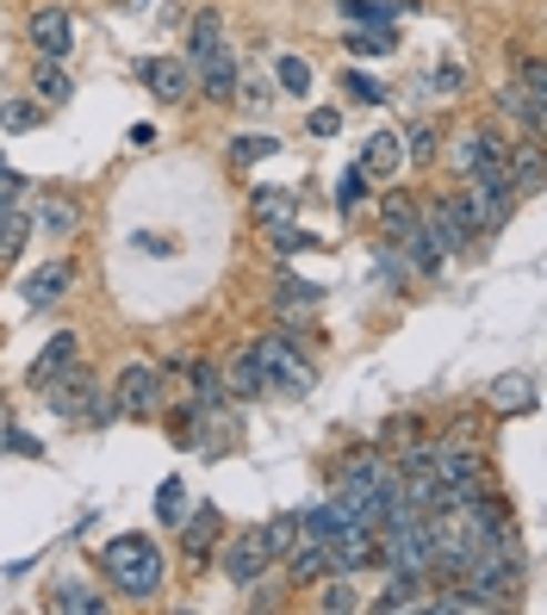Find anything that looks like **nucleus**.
I'll use <instances>...</instances> for the list:
<instances>
[{"instance_id":"f257e3e1","label":"nucleus","mask_w":547,"mask_h":615,"mask_svg":"<svg viewBox=\"0 0 547 615\" xmlns=\"http://www.w3.org/2000/svg\"><path fill=\"white\" fill-rule=\"evenodd\" d=\"M100 572L112 578V591L131 603H156L162 597V578H169V566H162V547L150 535H112L107 547H100Z\"/></svg>"},{"instance_id":"f03ea898","label":"nucleus","mask_w":547,"mask_h":615,"mask_svg":"<svg viewBox=\"0 0 547 615\" xmlns=\"http://www.w3.org/2000/svg\"><path fill=\"white\" fill-rule=\"evenodd\" d=\"M250 355H255V367H262V392H274V398H305V392L317 386V367L305 361V348H298L286 330L255 336Z\"/></svg>"},{"instance_id":"7ed1b4c3","label":"nucleus","mask_w":547,"mask_h":615,"mask_svg":"<svg viewBox=\"0 0 547 615\" xmlns=\"http://www.w3.org/2000/svg\"><path fill=\"white\" fill-rule=\"evenodd\" d=\"M112 398H119V417H131V423H156L162 410H169V367L131 361L125 373H119V386H112Z\"/></svg>"},{"instance_id":"20e7f679","label":"nucleus","mask_w":547,"mask_h":615,"mask_svg":"<svg viewBox=\"0 0 547 615\" xmlns=\"http://www.w3.org/2000/svg\"><path fill=\"white\" fill-rule=\"evenodd\" d=\"M26 44H32L44 63H63L69 50H75V13H69V0H44V7L26 19Z\"/></svg>"},{"instance_id":"39448f33","label":"nucleus","mask_w":547,"mask_h":615,"mask_svg":"<svg viewBox=\"0 0 547 615\" xmlns=\"http://www.w3.org/2000/svg\"><path fill=\"white\" fill-rule=\"evenodd\" d=\"M100 379L88 373L81 361H69L63 373H50L38 392H44V410L57 417V423H69V429H81V410H88V392H94Z\"/></svg>"},{"instance_id":"423d86ee","label":"nucleus","mask_w":547,"mask_h":615,"mask_svg":"<svg viewBox=\"0 0 547 615\" xmlns=\"http://www.w3.org/2000/svg\"><path fill=\"white\" fill-rule=\"evenodd\" d=\"M417 224H423V237H429V249L442 255V262H454V255L467 249V224L454 218V205H448V193H429V199L417 205Z\"/></svg>"},{"instance_id":"0eeeda50","label":"nucleus","mask_w":547,"mask_h":615,"mask_svg":"<svg viewBox=\"0 0 547 615\" xmlns=\"http://www.w3.org/2000/svg\"><path fill=\"white\" fill-rule=\"evenodd\" d=\"M188 69H193V88H205V100H212V106H231V100H236V75H243V69H236L231 44L193 57Z\"/></svg>"},{"instance_id":"6e6552de","label":"nucleus","mask_w":547,"mask_h":615,"mask_svg":"<svg viewBox=\"0 0 547 615\" xmlns=\"http://www.w3.org/2000/svg\"><path fill=\"white\" fill-rule=\"evenodd\" d=\"M138 81L150 88L156 100H188L193 94V69H188V57H143L138 63Z\"/></svg>"},{"instance_id":"1a4fd4ad","label":"nucleus","mask_w":547,"mask_h":615,"mask_svg":"<svg viewBox=\"0 0 547 615\" xmlns=\"http://www.w3.org/2000/svg\"><path fill=\"white\" fill-rule=\"evenodd\" d=\"M504 156H510V137H504L498 125H479V131H467V137L454 143V168H460V174L498 168Z\"/></svg>"},{"instance_id":"9d476101","label":"nucleus","mask_w":547,"mask_h":615,"mask_svg":"<svg viewBox=\"0 0 547 615\" xmlns=\"http://www.w3.org/2000/svg\"><path fill=\"white\" fill-rule=\"evenodd\" d=\"M267 566H274V560H267V553H262V541H255V529H250V535H231V541H224V578H231L236 591H255Z\"/></svg>"},{"instance_id":"9b49d317","label":"nucleus","mask_w":547,"mask_h":615,"mask_svg":"<svg viewBox=\"0 0 547 615\" xmlns=\"http://www.w3.org/2000/svg\"><path fill=\"white\" fill-rule=\"evenodd\" d=\"M355 168L367 174V181H392V174L405 168V143H398V131H374V137L361 143Z\"/></svg>"},{"instance_id":"f8f14e48","label":"nucleus","mask_w":547,"mask_h":615,"mask_svg":"<svg viewBox=\"0 0 547 615\" xmlns=\"http://www.w3.org/2000/svg\"><path fill=\"white\" fill-rule=\"evenodd\" d=\"M219 379H224V398H231V404H250V398H262V367H255L250 342H243L231 361L219 367Z\"/></svg>"},{"instance_id":"ddd939ff","label":"nucleus","mask_w":547,"mask_h":615,"mask_svg":"<svg viewBox=\"0 0 547 615\" xmlns=\"http://www.w3.org/2000/svg\"><path fill=\"white\" fill-rule=\"evenodd\" d=\"M317 305H324V286L298 280V274H281V286H274V311H281L286 324H305Z\"/></svg>"},{"instance_id":"4468645a","label":"nucleus","mask_w":547,"mask_h":615,"mask_svg":"<svg viewBox=\"0 0 547 615\" xmlns=\"http://www.w3.org/2000/svg\"><path fill=\"white\" fill-rule=\"evenodd\" d=\"M69 280H75V268H69V262H44V268H32V280L19 286V293H26V305H32V311H50V305L69 293Z\"/></svg>"},{"instance_id":"2eb2a0df","label":"nucleus","mask_w":547,"mask_h":615,"mask_svg":"<svg viewBox=\"0 0 547 615\" xmlns=\"http://www.w3.org/2000/svg\"><path fill=\"white\" fill-rule=\"evenodd\" d=\"M485 398H492V410H504V417H523V410L541 404V392H535V373H498Z\"/></svg>"},{"instance_id":"dca6fc26","label":"nucleus","mask_w":547,"mask_h":615,"mask_svg":"<svg viewBox=\"0 0 547 615\" xmlns=\"http://www.w3.org/2000/svg\"><path fill=\"white\" fill-rule=\"evenodd\" d=\"M423 572H392L386 591H379L374 603H361V609H379V615H398V609H423Z\"/></svg>"},{"instance_id":"f3484780","label":"nucleus","mask_w":547,"mask_h":615,"mask_svg":"<svg viewBox=\"0 0 547 615\" xmlns=\"http://www.w3.org/2000/svg\"><path fill=\"white\" fill-rule=\"evenodd\" d=\"M286 578H293V584L330 578V541H305V535H298L293 547H286Z\"/></svg>"},{"instance_id":"a211bd4d","label":"nucleus","mask_w":547,"mask_h":615,"mask_svg":"<svg viewBox=\"0 0 547 615\" xmlns=\"http://www.w3.org/2000/svg\"><path fill=\"white\" fill-rule=\"evenodd\" d=\"M188 522V529H181V553H188V560H205V553L219 547V535H224V516L212 504L205 510H193V516H181Z\"/></svg>"},{"instance_id":"6ab92c4d","label":"nucleus","mask_w":547,"mask_h":615,"mask_svg":"<svg viewBox=\"0 0 547 615\" xmlns=\"http://www.w3.org/2000/svg\"><path fill=\"white\" fill-rule=\"evenodd\" d=\"M250 212H255V224H286V218H298V193L293 187H255L250 193Z\"/></svg>"},{"instance_id":"aec40b11","label":"nucleus","mask_w":547,"mask_h":615,"mask_svg":"<svg viewBox=\"0 0 547 615\" xmlns=\"http://www.w3.org/2000/svg\"><path fill=\"white\" fill-rule=\"evenodd\" d=\"M38 224H44V230H50L57 243H69V237L81 230V205L69 199V193H50V199L38 205Z\"/></svg>"},{"instance_id":"412c9836","label":"nucleus","mask_w":547,"mask_h":615,"mask_svg":"<svg viewBox=\"0 0 547 615\" xmlns=\"http://www.w3.org/2000/svg\"><path fill=\"white\" fill-rule=\"evenodd\" d=\"M75 342H81L75 330H57V336H50V348H44V355H38V361H32V373H26V379H32V392H38V386H44L50 373H63V367L75 361Z\"/></svg>"},{"instance_id":"4be33fe9","label":"nucleus","mask_w":547,"mask_h":615,"mask_svg":"<svg viewBox=\"0 0 547 615\" xmlns=\"http://www.w3.org/2000/svg\"><path fill=\"white\" fill-rule=\"evenodd\" d=\"M32 94L44 100V106H69V100H75V81L63 75V63H44V57H38V69H32Z\"/></svg>"},{"instance_id":"5701e85b","label":"nucleus","mask_w":547,"mask_h":615,"mask_svg":"<svg viewBox=\"0 0 547 615\" xmlns=\"http://www.w3.org/2000/svg\"><path fill=\"white\" fill-rule=\"evenodd\" d=\"M255 541H262L267 560H286V547L298 541V510H281V516H267L262 529H255Z\"/></svg>"},{"instance_id":"b1692460","label":"nucleus","mask_w":547,"mask_h":615,"mask_svg":"<svg viewBox=\"0 0 547 615\" xmlns=\"http://www.w3.org/2000/svg\"><path fill=\"white\" fill-rule=\"evenodd\" d=\"M267 156H281V137H267V131H236L231 137V168H255Z\"/></svg>"},{"instance_id":"393cba45","label":"nucleus","mask_w":547,"mask_h":615,"mask_svg":"<svg viewBox=\"0 0 547 615\" xmlns=\"http://www.w3.org/2000/svg\"><path fill=\"white\" fill-rule=\"evenodd\" d=\"M50 609H63V615H107V597L69 578V584H57V591H50Z\"/></svg>"},{"instance_id":"a878e982","label":"nucleus","mask_w":547,"mask_h":615,"mask_svg":"<svg viewBox=\"0 0 547 615\" xmlns=\"http://www.w3.org/2000/svg\"><path fill=\"white\" fill-rule=\"evenodd\" d=\"M219 44H224V19H219V7L193 13V25H188V63H193V57H205V50H219Z\"/></svg>"},{"instance_id":"bb28decb","label":"nucleus","mask_w":547,"mask_h":615,"mask_svg":"<svg viewBox=\"0 0 547 615\" xmlns=\"http://www.w3.org/2000/svg\"><path fill=\"white\" fill-rule=\"evenodd\" d=\"M324 591H317V609L324 615H348V609H361V591L343 578V572H330V578H317Z\"/></svg>"},{"instance_id":"cd10ccee","label":"nucleus","mask_w":547,"mask_h":615,"mask_svg":"<svg viewBox=\"0 0 547 615\" xmlns=\"http://www.w3.org/2000/svg\"><path fill=\"white\" fill-rule=\"evenodd\" d=\"M343 50H348V57H386V50H392V25H348Z\"/></svg>"},{"instance_id":"c85d7f7f","label":"nucleus","mask_w":547,"mask_h":615,"mask_svg":"<svg viewBox=\"0 0 547 615\" xmlns=\"http://www.w3.org/2000/svg\"><path fill=\"white\" fill-rule=\"evenodd\" d=\"M361 205H367V174H361L355 162H348V168L336 174V212H343V218H355Z\"/></svg>"},{"instance_id":"c756f323","label":"nucleus","mask_w":547,"mask_h":615,"mask_svg":"<svg viewBox=\"0 0 547 615\" xmlns=\"http://www.w3.org/2000/svg\"><path fill=\"white\" fill-rule=\"evenodd\" d=\"M26 237H32V218L13 205V212L0 218V262H19V255H26Z\"/></svg>"},{"instance_id":"7c9ffc66","label":"nucleus","mask_w":547,"mask_h":615,"mask_svg":"<svg viewBox=\"0 0 547 615\" xmlns=\"http://www.w3.org/2000/svg\"><path fill=\"white\" fill-rule=\"evenodd\" d=\"M398 143H405V162H417V168L442 156V131H436V125H411Z\"/></svg>"},{"instance_id":"2f4dec72","label":"nucleus","mask_w":547,"mask_h":615,"mask_svg":"<svg viewBox=\"0 0 547 615\" xmlns=\"http://www.w3.org/2000/svg\"><path fill=\"white\" fill-rule=\"evenodd\" d=\"M516 88H523L535 106H547V69H541V57H535V50H523V57H516Z\"/></svg>"},{"instance_id":"473e14b6","label":"nucleus","mask_w":547,"mask_h":615,"mask_svg":"<svg viewBox=\"0 0 547 615\" xmlns=\"http://www.w3.org/2000/svg\"><path fill=\"white\" fill-rule=\"evenodd\" d=\"M379 224H386L392 237L411 230V224H417V199H411V193H386V199H379Z\"/></svg>"},{"instance_id":"72a5a7b5","label":"nucleus","mask_w":547,"mask_h":615,"mask_svg":"<svg viewBox=\"0 0 547 615\" xmlns=\"http://www.w3.org/2000/svg\"><path fill=\"white\" fill-rule=\"evenodd\" d=\"M181 516H188V485H181V479H162V485H156V522H169V529H174Z\"/></svg>"},{"instance_id":"f704fd0d","label":"nucleus","mask_w":547,"mask_h":615,"mask_svg":"<svg viewBox=\"0 0 547 615\" xmlns=\"http://www.w3.org/2000/svg\"><path fill=\"white\" fill-rule=\"evenodd\" d=\"M0 454H19V460H44V442H38L32 429H19V423H0Z\"/></svg>"},{"instance_id":"c9c22d12","label":"nucleus","mask_w":547,"mask_h":615,"mask_svg":"<svg viewBox=\"0 0 547 615\" xmlns=\"http://www.w3.org/2000/svg\"><path fill=\"white\" fill-rule=\"evenodd\" d=\"M274 81H281L286 94H312V63H305V57H281V63H274Z\"/></svg>"},{"instance_id":"e433bc0d","label":"nucleus","mask_w":547,"mask_h":615,"mask_svg":"<svg viewBox=\"0 0 547 615\" xmlns=\"http://www.w3.org/2000/svg\"><path fill=\"white\" fill-rule=\"evenodd\" d=\"M112 417H119V398H112L107 386H94V392H88V410H81V429H107Z\"/></svg>"},{"instance_id":"4c0bfd02","label":"nucleus","mask_w":547,"mask_h":615,"mask_svg":"<svg viewBox=\"0 0 547 615\" xmlns=\"http://www.w3.org/2000/svg\"><path fill=\"white\" fill-rule=\"evenodd\" d=\"M343 94L355 100V106H379V100H386V88H379L374 75H361V69H343Z\"/></svg>"},{"instance_id":"58836bf2","label":"nucleus","mask_w":547,"mask_h":615,"mask_svg":"<svg viewBox=\"0 0 547 615\" xmlns=\"http://www.w3.org/2000/svg\"><path fill=\"white\" fill-rule=\"evenodd\" d=\"M348 25H392V7H374V0H336Z\"/></svg>"},{"instance_id":"ea45409f","label":"nucleus","mask_w":547,"mask_h":615,"mask_svg":"<svg viewBox=\"0 0 547 615\" xmlns=\"http://www.w3.org/2000/svg\"><path fill=\"white\" fill-rule=\"evenodd\" d=\"M267 237H274V249H281V255H298V249H312V230H298V224L293 218H286V224H267Z\"/></svg>"},{"instance_id":"a19ab883","label":"nucleus","mask_w":547,"mask_h":615,"mask_svg":"<svg viewBox=\"0 0 547 615\" xmlns=\"http://www.w3.org/2000/svg\"><path fill=\"white\" fill-rule=\"evenodd\" d=\"M38 119H44V112H38L32 100H0V125L7 131H32Z\"/></svg>"},{"instance_id":"79ce46f5","label":"nucleus","mask_w":547,"mask_h":615,"mask_svg":"<svg viewBox=\"0 0 547 615\" xmlns=\"http://www.w3.org/2000/svg\"><path fill=\"white\" fill-rule=\"evenodd\" d=\"M236 100H243V106H267V100H274V81L250 69V75H236Z\"/></svg>"},{"instance_id":"37998d69","label":"nucleus","mask_w":547,"mask_h":615,"mask_svg":"<svg viewBox=\"0 0 547 615\" xmlns=\"http://www.w3.org/2000/svg\"><path fill=\"white\" fill-rule=\"evenodd\" d=\"M305 131H312V137H336V131H343V112H336V106H312V112H305Z\"/></svg>"},{"instance_id":"c03bdc74","label":"nucleus","mask_w":547,"mask_h":615,"mask_svg":"<svg viewBox=\"0 0 547 615\" xmlns=\"http://www.w3.org/2000/svg\"><path fill=\"white\" fill-rule=\"evenodd\" d=\"M429 88H436V94H460V88H467V69H460V63H442L436 75H429Z\"/></svg>"},{"instance_id":"a18cd8bd","label":"nucleus","mask_w":547,"mask_h":615,"mask_svg":"<svg viewBox=\"0 0 547 615\" xmlns=\"http://www.w3.org/2000/svg\"><path fill=\"white\" fill-rule=\"evenodd\" d=\"M19 199H26V193H19V187H0V218H7V212H13Z\"/></svg>"},{"instance_id":"49530a36","label":"nucleus","mask_w":547,"mask_h":615,"mask_svg":"<svg viewBox=\"0 0 547 615\" xmlns=\"http://www.w3.org/2000/svg\"><path fill=\"white\" fill-rule=\"evenodd\" d=\"M0 187H19V193H26V181H19L13 168H7V156H0Z\"/></svg>"}]
</instances>
